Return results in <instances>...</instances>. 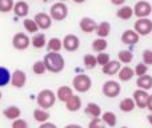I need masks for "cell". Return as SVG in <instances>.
Segmentation results:
<instances>
[{"label":"cell","mask_w":152,"mask_h":128,"mask_svg":"<svg viewBox=\"0 0 152 128\" xmlns=\"http://www.w3.org/2000/svg\"><path fill=\"white\" fill-rule=\"evenodd\" d=\"M143 63H144L145 65H152V50H144L143 51Z\"/></svg>","instance_id":"obj_39"},{"label":"cell","mask_w":152,"mask_h":128,"mask_svg":"<svg viewBox=\"0 0 152 128\" xmlns=\"http://www.w3.org/2000/svg\"><path fill=\"white\" fill-rule=\"evenodd\" d=\"M36 102L39 108L42 110L48 111L50 108H52L56 103V94L52 91V89H42V91L37 94L36 96Z\"/></svg>","instance_id":"obj_2"},{"label":"cell","mask_w":152,"mask_h":128,"mask_svg":"<svg viewBox=\"0 0 152 128\" xmlns=\"http://www.w3.org/2000/svg\"><path fill=\"white\" fill-rule=\"evenodd\" d=\"M139 35L134 31V29H126V31L121 34V43L127 45H134L139 43Z\"/></svg>","instance_id":"obj_14"},{"label":"cell","mask_w":152,"mask_h":128,"mask_svg":"<svg viewBox=\"0 0 152 128\" xmlns=\"http://www.w3.org/2000/svg\"><path fill=\"white\" fill-rule=\"evenodd\" d=\"M34 20L36 21L39 29H48V28H51V26H52V19H51V16L48 15V13H44V12L36 13Z\"/></svg>","instance_id":"obj_12"},{"label":"cell","mask_w":152,"mask_h":128,"mask_svg":"<svg viewBox=\"0 0 152 128\" xmlns=\"http://www.w3.org/2000/svg\"><path fill=\"white\" fill-rule=\"evenodd\" d=\"M102 92L104 96L110 97V99H113V97H118L119 95H120L121 86H120V83L116 80H107L103 84Z\"/></svg>","instance_id":"obj_5"},{"label":"cell","mask_w":152,"mask_h":128,"mask_svg":"<svg viewBox=\"0 0 152 128\" xmlns=\"http://www.w3.org/2000/svg\"><path fill=\"white\" fill-rule=\"evenodd\" d=\"M83 63H84V67H86L87 69H94V68L97 67L96 56H94L92 53H87V55H84Z\"/></svg>","instance_id":"obj_34"},{"label":"cell","mask_w":152,"mask_h":128,"mask_svg":"<svg viewBox=\"0 0 152 128\" xmlns=\"http://www.w3.org/2000/svg\"><path fill=\"white\" fill-rule=\"evenodd\" d=\"M84 112H86V115L91 116L92 119H96V118L102 116L103 111H102V107H100L99 104H96V103H88V104L86 105Z\"/></svg>","instance_id":"obj_18"},{"label":"cell","mask_w":152,"mask_h":128,"mask_svg":"<svg viewBox=\"0 0 152 128\" xmlns=\"http://www.w3.org/2000/svg\"><path fill=\"white\" fill-rule=\"evenodd\" d=\"M152 13V5L151 3L148 1H137L134 7V15H136L137 19H144V18H148Z\"/></svg>","instance_id":"obj_8"},{"label":"cell","mask_w":152,"mask_h":128,"mask_svg":"<svg viewBox=\"0 0 152 128\" xmlns=\"http://www.w3.org/2000/svg\"><path fill=\"white\" fill-rule=\"evenodd\" d=\"M148 97H150V94H148V91H144V89H139V88H137V89H135L134 94H132V99H134L136 107L140 108V110L147 108Z\"/></svg>","instance_id":"obj_9"},{"label":"cell","mask_w":152,"mask_h":128,"mask_svg":"<svg viewBox=\"0 0 152 128\" xmlns=\"http://www.w3.org/2000/svg\"><path fill=\"white\" fill-rule=\"evenodd\" d=\"M15 1L13 0H0V12L8 13L13 10Z\"/></svg>","instance_id":"obj_35"},{"label":"cell","mask_w":152,"mask_h":128,"mask_svg":"<svg viewBox=\"0 0 152 128\" xmlns=\"http://www.w3.org/2000/svg\"><path fill=\"white\" fill-rule=\"evenodd\" d=\"M136 86L139 89H144V91H150L152 88V76L151 75H144L137 78Z\"/></svg>","instance_id":"obj_23"},{"label":"cell","mask_w":152,"mask_h":128,"mask_svg":"<svg viewBox=\"0 0 152 128\" xmlns=\"http://www.w3.org/2000/svg\"><path fill=\"white\" fill-rule=\"evenodd\" d=\"M147 110L150 111L152 113V95H150V97H148V103H147Z\"/></svg>","instance_id":"obj_44"},{"label":"cell","mask_w":152,"mask_h":128,"mask_svg":"<svg viewBox=\"0 0 152 128\" xmlns=\"http://www.w3.org/2000/svg\"><path fill=\"white\" fill-rule=\"evenodd\" d=\"M134 31L139 36H148L150 34H152V20H150L148 18L137 19L134 24Z\"/></svg>","instance_id":"obj_6"},{"label":"cell","mask_w":152,"mask_h":128,"mask_svg":"<svg viewBox=\"0 0 152 128\" xmlns=\"http://www.w3.org/2000/svg\"><path fill=\"white\" fill-rule=\"evenodd\" d=\"M134 71H135V75L137 76V78H140V76H144V75H147V71H148V67L145 65L144 63H139V64H136V67L134 68Z\"/></svg>","instance_id":"obj_37"},{"label":"cell","mask_w":152,"mask_h":128,"mask_svg":"<svg viewBox=\"0 0 152 128\" xmlns=\"http://www.w3.org/2000/svg\"><path fill=\"white\" fill-rule=\"evenodd\" d=\"M32 71H34L35 75H44L47 68H45V64L43 60H37L35 61L34 65H32Z\"/></svg>","instance_id":"obj_36"},{"label":"cell","mask_w":152,"mask_h":128,"mask_svg":"<svg viewBox=\"0 0 152 128\" xmlns=\"http://www.w3.org/2000/svg\"><path fill=\"white\" fill-rule=\"evenodd\" d=\"M12 128H28V123L24 119H16L12 121Z\"/></svg>","instance_id":"obj_41"},{"label":"cell","mask_w":152,"mask_h":128,"mask_svg":"<svg viewBox=\"0 0 152 128\" xmlns=\"http://www.w3.org/2000/svg\"><path fill=\"white\" fill-rule=\"evenodd\" d=\"M12 11L19 18H27V15H28V12H29V5H28V3H26L24 0H19V1L15 3Z\"/></svg>","instance_id":"obj_17"},{"label":"cell","mask_w":152,"mask_h":128,"mask_svg":"<svg viewBox=\"0 0 152 128\" xmlns=\"http://www.w3.org/2000/svg\"><path fill=\"white\" fill-rule=\"evenodd\" d=\"M88 128H105V124L100 118L91 119V121L88 123Z\"/></svg>","instance_id":"obj_40"},{"label":"cell","mask_w":152,"mask_h":128,"mask_svg":"<svg viewBox=\"0 0 152 128\" xmlns=\"http://www.w3.org/2000/svg\"><path fill=\"white\" fill-rule=\"evenodd\" d=\"M60 1H61V3H64V1H66V0H60Z\"/></svg>","instance_id":"obj_50"},{"label":"cell","mask_w":152,"mask_h":128,"mask_svg":"<svg viewBox=\"0 0 152 128\" xmlns=\"http://www.w3.org/2000/svg\"><path fill=\"white\" fill-rule=\"evenodd\" d=\"M79 27H80V29L83 32H86V34H92V32L96 31L97 23L92 18L86 16V18H83L80 21H79Z\"/></svg>","instance_id":"obj_13"},{"label":"cell","mask_w":152,"mask_h":128,"mask_svg":"<svg viewBox=\"0 0 152 128\" xmlns=\"http://www.w3.org/2000/svg\"><path fill=\"white\" fill-rule=\"evenodd\" d=\"M108 47V43L105 39H102V37H97V39H95L94 42H92V50L95 51V52L100 53V52H104L105 50H107Z\"/></svg>","instance_id":"obj_30"},{"label":"cell","mask_w":152,"mask_h":128,"mask_svg":"<svg viewBox=\"0 0 152 128\" xmlns=\"http://www.w3.org/2000/svg\"><path fill=\"white\" fill-rule=\"evenodd\" d=\"M119 108H120L121 112L128 113V112H132V111L136 108V104H135L132 97H124L120 102V104H119Z\"/></svg>","instance_id":"obj_25"},{"label":"cell","mask_w":152,"mask_h":128,"mask_svg":"<svg viewBox=\"0 0 152 128\" xmlns=\"http://www.w3.org/2000/svg\"><path fill=\"white\" fill-rule=\"evenodd\" d=\"M3 115H4L5 119L13 121V120H16V119L20 118L21 110L19 107H16V105H10V107H7L4 111H3Z\"/></svg>","instance_id":"obj_20"},{"label":"cell","mask_w":152,"mask_h":128,"mask_svg":"<svg viewBox=\"0 0 152 128\" xmlns=\"http://www.w3.org/2000/svg\"><path fill=\"white\" fill-rule=\"evenodd\" d=\"M11 75L12 73L8 71V68L0 65V88H3V87L8 86L11 83Z\"/></svg>","instance_id":"obj_31"},{"label":"cell","mask_w":152,"mask_h":128,"mask_svg":"<svg viewBox=\"0 0 152 128\" xmlns=\"http://www.w3.org/2000/svg\"><path fill=\"white\" fill-rule=\"evenodd\" d=\"M110 32H111V24L108 23V21H102V23L97 24L95 34L97 35V37L105 39V37L110 35Z\"/></svg>","instance_id":"obj_24"},{"label":"cell","mask_w":152,"mask_h":128,"mask_svg":"<svg viewBox=\"0 0 152 128\" xmlns=\"http://www.w3.org/2000/svg\"><path fill=\"white\" fill-rule=\"evenodd\" d=\"M64 128H83L80 124H67Z\"/></svg>","instance_id":"obj_45"},{"label":"cell","mask_w":152,"mask_h":128,"mask_svg":"<svg viewBox=\"0 0 152 128\" xmlns=\"http://www.w3.org/2000/svg\"><path fill=\"white\" fill-rule=\"evenodd\" d=\"M118 59L121 64H129L134 60V53L128 50H121V51H119V53H118Z\"/></svg>","instance_id":"obj_32"},{"label":"cell","mask_w":152,"mask_h":128,"mask_svg":"<svg viewBox=\"0 0 152 128\" xmlns=\"http://www.w3.org/2000/svg\"><path fill=\"white\" fill-rule=\"evenodd\" d=\"M92 87V79L89 78L88 75H84V73H80V75H76L72 80V88L75 89L79 94H86L91 89Z\"/></svg>","instance_id":"obj_3"},{"label":"cell","mask_w":152,"mask_h":128,"mask_svg":"<svg viewBox=\"0 0 152 128\" xmlns=\"http://www.w3.org/2000/svg\"><path fill=\"white\" fill-rule=\"evenodd\" d=\"M31 44V39L28 37V35H26L24 32H18L13 35L12 37V45L15 50L18 51H24L29 47Z\"/></svg>","instance_id":"obj_7"},{"label":"cell","mask_w":152,"mask_h":128,"mask_svg":"<svg viewBox=\"0 0 152 128\" xmlns=\"http://www.w3.org/2000/svg\"><path fill=\"white\" fill-rule=\"evenodd\" d=\"M61 42H63V48L66 51H68V52H75L80 47V39L74 34L66 35Z\"/></svg>","instance_id":"obj_10"},{"label":"cell","mask_w":152,"mask_h":128,"mask_svg":"<svg viewBox=\"0 0 152 128\" xmlns=\"http://www.w3.org/2000/svg\"><path fill=\"white\" fill-rule=\"evenodd\" d=\"M50 16L52 20L56 21H61L68 16V7L66 5V3H61L58 1L55 4L51 5V10H50Z\"/></svg>","instance_id":"obj_4"},{"label":"cell","mask_w":152,"mask_h":128,"mask_svg":"<svg viewBox=\"0 0 152 128\" xmlns=\"http://www.w3.org/2000/svg\"><path fill=\"white\" fill-rule=\"evenodd\" d=\"M43 61H44L47 71H50L52 73H60L66 67L64 58L59 52H48L44 56Z\"/></svg>","instance_id":"obj_1"},{"label":"cell","mask_w":152,"mask_h":128,"mask_svg":"<svg viewBox=\"0 0 152 128\" xmlns=\"http://www.w3.org/2000/svg\"><path fill=\"white\" fill-rule=\"evenodd\" d=\"M66 108L69 112H77L81 108V97L77 96V95H74V96L66 103Z\"/></svg>","instance_id":"obj_21"},{"label":"cell","mask_w":152,"mask_h":128,"mask_svg":"<svg viewBox=\"0 0 152 128\" xmlns=\"http://www.w3.org/2000/svg\"><path fill=\"white\" fill-rule=\"evenodd\" d=\"M147 120H148V123H150L151 126H152V113H150V115L147 116Z\"/></svg>","instance_id":"obj_46"},{"label":"cell","mask_w":152,"mask_h":128,"mask_svg":"<svg viewBox=\"0 0 152 128\" xmlns=\"http://www.w3.org/2000/svg\"><path fill=\"white\" fill-rule=\"evenodd\" d=\"M34 119L40 124L47 123L48 119H50V112L45 110H42V108H36L34 111Z\"/></svg>","instance_id":"obj_29"},{"label":"cell","mask_w":152,"mask_h":128,"mask_svg":"<svg viewBox=\"0 0 152 128\" xmlns=\"http://www.w3.org/2000/svg\"><path fill=\"white\" fill-rule=\"evenodd\" d=\"M39 128H58V127H56L53 123H50V121H47V123L40 124V127H39Z\"/></svg>","instance_id":"obj_42"},{"label":"cell","mask_w":152,"mask_h":128,"mask_svg":"<svg viewBox=\"0 0 152 128\" xmlns=\"http://www.w3.org/2000/svg\"><path fill=\"white\" fill-rule=\"evenodd\" d=\"M61 48H63V42L59 37H51L47 42L48 52H60Z\"/></svg>","instance_id":"obj_27"},{"label":"cell","mask_w":152,"mask_h":128,"mask_svg":"<svg viewBox=\"0 0 152 128\" xmlns=\"http://www.w3.org/2000/svg\"><path fill=\"white\" fill-rule=\"evenodd\" d=\"M96 60H97V65H102V67H104L107 63H110L111 58H110V55H108V53L100 52V53H97Z\"/></svg>","instance_id":"obj_38"},{"label":"cell","mask_w":152,"mask_h":128,"mask_svg":"<svg viewBox=\"0 0 152 128\" xmlns=\"http://www.w3.org/2000/svg\"><path fill=\"white\" fill-rule=\"evenodd\" d=\"M111 3H112L113 5H119V7H121V5H124L126 0H111Z\"/></svg>","instance_id":"obj_43"},{"label":"cell","mask_w":152,"mask_h":128,"mask_svg":"<svg viewBox=\"0 0 152 128\" xmlns=\"http://www.w3.org/2000/svg\"><path fill=\"white\" fill-rule=\"evenodd\" d=\"M74 89L68 86H61L58 88V92H56V99L60 100L63 103H67L72 96H74Z\"/></svg>","instance_id":"obj_15"},{"label":"cell","mask_w":152,"mask_h":128,"mask_svg":"<svg viewBox=\"0 0 152 128\" xmlns=\"http://www.w3.org/2000/svg\"><path fill=\"white\" fill-rule=\"evenodd\" d=\"M23 26H24V28H26V31L29 32V34L35 35V34H37V31H39V27H37L36 21H35L34 19L26 18L24 19V21H23Z\"/></svg>","instance_id":"obj_33"},{"label":"cell","mask_w":152,"mask_h":128,"mask_svg":"<svg viewBox=\"0 0 152 128\" xmlns=\"http://www.w3.org/2000/svg\"><path fill=\"white\" fill-rule=\"evenodd\" d=\"M121 128H128V127H121Z\"/></svg>","instance_id":"obj_51"},{"label":"cell","mask_w":152,"mask_h":128,"mask_svg":"<svg viewBox=\"0 0 152 128\" xmlns=\"http://www.w3.org/2000/svg\"><path fill=\"white\" fill-rule=\"evenodd\" d=\"M120 68H121V63L119 60H110V63H107L104 67H102V71L104 75L113 76V75H118Z\"/></svg>","instance_id":"obj_16"},{"label":"cell","mask_w":152,"mask_h":128,"mask_svg":"<svg viewBox=\"0 0 152 128\" xmlns=\"http://www.w3.org/2000/svg\"><path fill=\"white\" fill-rule=\"evenodd\" d=\"M74 1L76 3V4H83V3L86 1V0H74Z\"/></svg>","instance_id":"obj_47"},{"label":"cell","mask_w":152,"mask_h":128,"mask_svg":"<svg viewBox=\"0 0 152 128\" xmlns=\"http://www.w3.org/2000/svg\"><path fill=\"white\" fill-rule=\"evenodd\" d=\"M43 1H45V3H47V1H50V0H43Z\"/></svg>","instance_id":"obj_49"},{"label":"cell","mask_w":152,"mask_h":128,"mask_svg":"<svg viewBox=\"0 0 152 128\" xmlns=\"http://www.w3.org/2000/svg\"><path fill=\"white\" fill-rule=\"evenodd\" d=\"M100 119H102L103 123H104L105 126H108V127H115L116 124H118V116H116L113 112H111V111L103 112Z\"/></svg>","instance_id":"obj_26"},{"label":"cell","mask_w":152,"mask_h":128,"mask_svg":"<svg viewBox=\"0 0 152 128\" xmlns=\"http://www.w3.org/2000/svg\"><path fill=\"white\" fill-rule=\"evenodd\" d=\"M134 76H135V71H134V68L129 67V65L121 67L118 73V78L120 81H129L134 79Z\"/></svg>","instance_id":"obj_19"},{"label":"cell","mask_w":152,"mask_h":128,"mask_svg":"<svg viewBox=\"0 0 152 128\" xmlns=\"http://www.w3.org/2000/svg\"><path fill=\"white\" fill-rule=\"evenodd\" d=\"M31 44H32V47L37 48V50L45 47V45H47L45 35L44 34H35L34 36H32V39H31Z\"/></svg>","instance_id":"obj_28"},{"label":"cell","mask_w":152,"mask_h":128,"mask_svg":"<svg viewBox=\"0 0 152 128\" xmlns=\"http://www.w3.org/2000/svg\"><path fill=\"white\" fill-rule=\"evenodd\" d=\"M1 96H3V95H1V91H0V100H1Z\"/></svg>","instance_id":"obj_48"},{"label":"cell","mask_w":152,"mask_h":128,"mask_svg":"<svg viewBox=\"0 0 152 128\" xmlns=\"http://www.w3.org/2000/svg\"><path fill=\"white\" fill-rule=\"evenodd\" d=\"M116 16L120 20H129L134 16V8L129 5H121L118 11H116Z\"/></svg>","instance_id":"obj_22"},{"label":"cell","mask_w":152,"mask_h":128,"mask_svg":"<svg viewBox=\"0 0 152 128\" xmlns=\"http://www.w3.org/2000/svg\"><path fill=\"white\" fill-rule=\"evenodd\" d=\"M27 83V75L24 71L15 69V72L11 75V84L15 88H23Z\"/></svg>","instance_id":"obj_11"}]
</instances>
